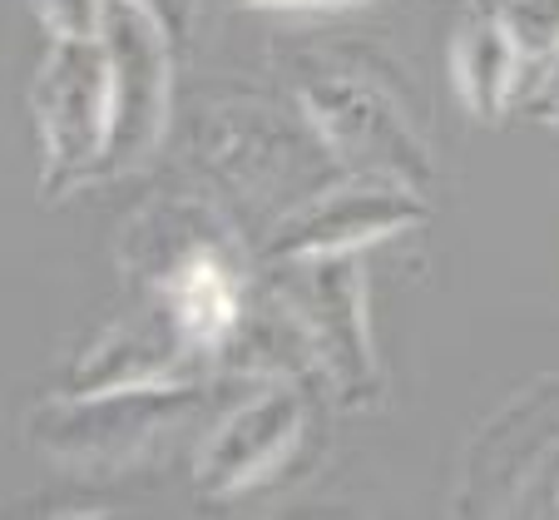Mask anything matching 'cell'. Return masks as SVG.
Wrapping results in <instances>:
<instances>
[{
    "mask_svg": "<svg viewBox=\"0 0 559 520\" xmlns=\"http://www.w3.org/2000/svg\"><path fill=\"white\" fill-rule=\"evenodd\" d=\"M461 516H559V377L510 397L465 451Z\"/></svg>",
    "mask_w": 559,
    "mask_h": 520,
    "instance_id": "cell-4",
    "label": "cell"
},
{
    "mask_svg": "<svg viewBox=\"0 0 559 520\" xmlns=\"http://www.w3.org/2000/svg\"><path fill=\"white\" fill-rule=\"evenodd\" d=\"M520 115H525L530 125H549V129H559V55L549 60V70L535 80V90H530L525 105H520Z\"/></svg>",
    "mask_w": 559,
    "mask_h": 520,
    "instance_id": "cell-15",
    "label": "cell"
},
{
    "mask_svg": "<svg viewBox=\"0 0 559 520\" xmlns=\"http://www.w3.org/2000/svg\"><path fill=\"white\" fill-rule=\"evenodd\" d=\"M332 402V387L317 371H287L267 377V387L248 402H238L199 446L193 481L203 496L228 500L273 481L293 466L297 451H307L322 426V406Z\"/></svg>",
    "mask_w": 559,
    "mask_h": 520,
    "instance_id": "cell-6",
    "label": "cell"
},
{
    "mask_svg": "<svg viewBox=\"0 0 559 520\" xmlns=\"http://www.w3.org/2000/svg\"><path fill=\"white\" fill-rule=\"evenodd\" d=\"M451 80L455 95L465 99L475 119H506L510 109H520L525 99V70H520V55L510 45V35L500 31L496 11L490 5H471L465 25L451 40Z\"/></svg>",
    "mask_w": 559,
    "mask_h": 520,
    "instance_id": "cell-11",
    "label": "cell"
},
{
    "mask_svg": "<svg viewBox=\"0 0 559 520\" xmlns=\"http://www.w3.org/2000/svg\"><path fill=\"white\" fill-rule=\"evenodd\" d=\"M431 218L426 193L396 189V184L352 179L347 189H322L297 213H287L267 238L273 263H302L328 253H367L396 234H412Z\"/></svg>",
    "mask_w": 559,
    "mask_h": 520,
    "instance_id": "cell-9",
    "label": "cell"
},
{
    "mask_svg": "<svg viewBox=\"0 0 559 520\" xmlns=\"http://www.w3.org/2000/svg\"><path fill=\"white\" fill-rule=\"evenodd\" d=\"M199 154L209 169L218 203L228 213H273L277 223L297 213L307 199L328 189L317 174V164H337L328 144L317 139V129H297L287 115L267 105H218L203 115L199 125Z\"/></svg>",
    "mask_w": 559,
    "mask_h": 520,
    "instance_id": "cell-3",
    "label": "cell"
},
{
    "mask_svg": "<svg viewBox=\"0 0 559 520\" xmlns=\"http://www.w3.org/2000/svg\"><path fill=\"white\" fill-rule=\"evenodd\" d=\"M302 119L347 179L426 193L436 184L431 144L412 115L402 70L371 45H317L293 60Z\"/></svg>",
    "mask_w": 559,
    "mask_h": 520,
    "instance_id": "cell-1",
    "label": "cell"
},
{
    "mask_svg": "<svg viewBox=\"0 0 559 520\" xmlns=\"http://www.w3.org/2000/svg\"><path fill=\"white\" fill-rule=\"evenodd\" d=\"M99 35L109 50V144L99 159V179H119L144 169L169 134L179 45L134 0H109Z\"/></svg>",
    "mask_w": 559,
    "mask_h": 520,
    "instance_id": "cell-8",
    "label": "cell"
},
{
    "mask_svg": "<svg viewBox=\"0 0 559 520\" xmlns=\"http://www.w3.org/2000/svg\"><path fill=\"white\" fill-rule=\"evenodd\" d=\"M490 11H496L500 31L515 45L520 70H525V95H530L535 80L549 70V60L559 55V0H490Z\"/></svg>",
    "mask_w": 559,
    "mask_h": 520,
    "instance_id": "cell-12",
    "label": "cell"
},
{
    "mask_svg": "<svg viewBox=\"0 0 559 520\" xmlns=\"http://www.w3.org/2000/svg\"><path fill=\"white\" fill-rule=\"evenodd\" d=\"M471 5H490V0H471Z\"/></svg>",
    "mask_w": 559,
    "mask_h": 520,
    "instance_id": "cell-17",
    "label": "cell"
},
{
    "mask_svg": "<svg viewBox=\"0 0 559 520\" xmlns=\"http://www.w3.org/2000/svg\"><path fill=\"white\" fill-rule=\"evenodd\" d=\"M203 382H139L109 392H55L25 416V441L70 471H129L158 457L174 436L199 422Z\"/></svg>",
    "mask_w": 559,
    "mask_h": 520,
    "instance_id": "cell-2",
    "label": "cell"
},
{
    "mask_svg": "<svg viewBox=\"0 0 559 520\" xmlns=\"http://www.w3.org/2000/svg\"><path fill=\"white\" fill-rule=\"evenodd\" d=\"M40 129V199L60 203L99 179L109 144V50L105 35H55L31 80Z\"/></svg>",
    "mask_w": 559,
    "mask_h": 520,
    "instance_id": "cell-5",
    "label": "cell"
},
{
    "mask_svg": "<svg viewBox=\"0 0 559 520\" xmlns=\"http://www.w3.org/2000/svg\"><path fill=\"white\" fill-rule=\"evenodd\" d=\"M134 5L154 15L179 50L193 40V31H199V21H203V0H134Z\"/></svg>",
    "mask_w": 559,
    "mask_h": 520,
    "instance_id": "cell-14",
    "label": "cell"
},
{
    "mask_svg": "<svg viewBox=\"0 0 559 520\" xmlns=\"http://www.w3.org/2000/svg\"><path fill=\"white\" fill-rule=\"evenodd\" d=\"M253 11H352V5H377V0H238Z\"/></svg>",
    "mask_w": 559,
    "mask_h": 520,
    "instance_id": "cell-16",
    "label": "cell"
},
{
    "mask_svg": "<svg viewBox=\"0 0 559 520\" xmlns=\"http://www.w3.org/2000/svg\"><path fill=\"white\" fill-rule=\"evenodd\" d=\"M302 287H283V303L293 308L297 328L307 338L312 367L332 387V402L367 412L381 402V362L371 342V308H367V268L361 253H328L293 263Z\"/></svg>",
    "mask_w": 559,
    "mask_h": 520,
    "instance_id": "cell-7",
    "label": "cell"
},
{
    "mask_svg": "<svg viewBox=\"0 0 559 520\" xmlns=\"http://www.w3.org/2000/svg\"><path fill=\"white\" fill-rule=\"evenodd\" d=\"M209 367L203 352L189 347L179 322L154 293H139V308L124 318L105 322L85 352L70 362L55 392H109V387H139V382H199Z\"/></svg>",
    "mask_w": 559,
    "mask_h": 520,
    "instance_id": "cell-10",
    "label": "cell"
},
{
    "mask_svg": "<svg viewBox=\"0 0 559 520\" xmlns=\"http://www.w3.org/2000/svg\"><path fill=\"white\" fill-rule=\"evenodd\" d=\"M105 5L109 0H35L50 40L55 35H99L105 31Z\"/></svg>",
    "mask_w": 559,
    "mask_h": 520,
    "instance_id": "cell-13",
    "label": "cell"
}]
</instances>
